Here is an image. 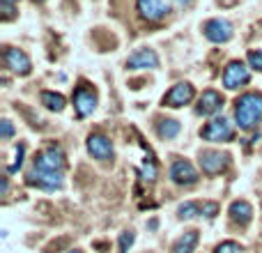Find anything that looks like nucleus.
<instances>
[{
    "mask_svg": "<svg viewBox=\"0 0 262 253\" xmlns=\"http://www.w3.org/2000/svg\"><path fill=\"white\" fill-rule=\"evenodd\" d=\"M235 118L239 129L251 131L262 122V95L260 92H246L237 99Z\"/></svg>",
    "mask_w": 262,
    "mask_h": 253,
    "instance_id": "obj_1",
    "label": "nucleus"
},
{
    "mask_svg": "<svg viewBox=\"0 0 262 253\" xmlns=\"http://www.w3.org/2000/svg\"><path fill=\"white\" fill-rule=\"evenodd\" d=\"M35 168H39V171H53V173H60L64 168V154L60 147H55V145H51V147H46L44 152L37 154L35 159Z\"/></svg>",
    "mask_w": 262,
    "mask_h": 253,
    "instance_id": "obj_2",
    "label": "nucleus"
},
{
    "mask_svg": "<svg viewBox=\"0 0 262 253\" xmlns=\"http://www.w3.org/2000/svg\"><path fill=\"white\" fill-rule=\"evenodd\" d=\"M251 81V72L249 67H246L244 62H230L226 67V74H223V86L228 88V90H237V88L246 86V83Z\"/></svg>",
    "mask_w": 262,
    "mask_h": 253,
    "instance_id": "obj_3",
    "label": "nucleus"
},
{
    "mask_svg": "<svg viewBox=\"0 0 262 253\" xmlns=\"http://www.w3.org/2000/svg\"><path fill=\"white\" fill-rule=\"evenodd\" d=\"M74 106H76L78 118H88L97 109V92L88 86H81L74 95Z\"/></svg>",
    "mask_w": 262,
    "mask_h": 253,
    "instance_id": "obj_4",
    "label": "nucleus"
},
{
    "mask_svg": "<svg viewBox=\"0 0 262 253\" xmlns=\"http://www.w3.org/2000/svg\"><path fill=\"white\" fill-rule=\"evenodd\" d=\"M228 163H230V154H226V152L207 150V152L200 154V166H203V171L209 173V175H216V173L226 171Z\"/></svg>",
    "mask_w": 262,
    "mask_h": 253,
    "instance_id": "obj_5",
    "label": "nucleus"
},
{
    "mask_svg": "<svg viewBox=\"0 0 262 253\" xmlns=\"http://www.w3.org/2000/svg\"><path fill=\"white\" fill-rule=\"evenodd\" d=\"M191 99H193V86H191V83H177V86L163 97V106L180 109V106L189 104Z\"/></svg>",
    "mask_w": 262,
    "mask_h": 253,
    "instance_id": "obj_6",
    "label": "nucleus"
},
{
    "mask_svg": "<svg viewBox=\"0 0 262 253\" xmlns=\"http://www.w3.org/2000/svg\"><path fill=\"white\" fill-rule=\"evenodd\" d=\"M205 35H207L209 41L223 44V41L232 39V26L226 18H212V21H207V26H205Z\"/></svg>",
    "mask_w": 262,
    "mask_h": 253,
    "instance_id": "obj_7",
    "label": "nucleus"
},
{
    "mask_svg": "<svg viewBox=\"0 0 262 253\" xmlns=\"http://www.w3.org/2000/svg\"><path fill=\"white\" fill-rule=\"evenodd\" d=\"M140 16L147 18V21H161L168 14V3L166 0H138L136 3Z\"/></svg>",
    "mask_w": 262,
    "mask_h": 253,
    "instance_id": "obj_8",
    "label": "nucleus"
},
{
    "mask_svg": "<svg viewBox=\"0 0 262 253\" xmlns=\"http://www.w3.org/2000/svg\"><path fill=\"white\" fill-rule=\"evenodd\" d=\"M203 138L214 140V143H216V140H230L232 138V126L226 118H216L203 129Z\"/></svg>",
    "mask_w": 262,
    "mask_h": 253,
    "instance_id": "obj_9",
    "label": "nucleus"
},
{
    "mask_svg": "<svg viewBox=\"0 0 262 253\" xmlns=\"http://www.w3.org/2000/svg\"><path fill=\"white\" fill-rule=\"evenodd\" d=\"M28 182L41 186V189H60V186H62V173L39 171V168H35V171L28 175Z\"/></svg>",
    "mask_w": 262,
    "mask_h": 253,
    "instance_id": "obj_10",
    "label": "nucleus"
},
{
    "mask_svg": "<svg viewBox=\"0 0 262 253\" xmlns=\"http://www.w3.org/2000/svg\"><path fill=\"white\" fill-rule=\"evenodd\" d=\"M88 150H90V154L95 159H99V161H108V159L113 157V145L101 134H92L90 138H88Z\"/></svg>",
    "mask_w": 262,
    "mask_h": 253,
    "instance_id": "obj_11",
    "label": "nucleus"
},
{
    "mask_svg": "<svg viewBox=\"0 0 262 253\" xmlns=\"http://www.w3.org/2000/svg\"><path fill=\"white\" fill-rule=\"evenodd\" d=\"M5 62H7V67L12 69L14 74H21V76L30 74V69H32L30 58H28L23 51H18V49H7L5 51Z\"/></svg>",
    "mask_w": 262,
    "mask_h": 253,
    "instance_id": "obj_12",
    "label": "nucleus"
},
{
    "mask_svg": "<svg viewBox=\"0 0 262 253\" xmlns=\"http://www.w3.org/2000/svg\"><path fill=\"white\" fill-rule=\"evenodd\" d=\"M170 177H172V182H177V184H195V182H198V173H195L193 163L184 161V159L172 163Z\"/></svg>",
    "mask_w": 262,
    "mask_h": 253,
    "instance_id": "obj_13",
    "label": "nucleus"
},
{
    "mask_svg": "<svg viewBox=\"0 0 262 253\" xmlns=\"http://www.w3.org/2000/svg\"><path fill=\"white\" fill-rule=\"evenodd\" d=\"M127 67L129 69H154V67H159V58L152 49H140L127 60Z\"/></svg>",
    "mask_w": 262,
    "mask_h": 253,
    "instance_id": "obj_14",
    "label": "nucleus"
},
{
    "mask_svg": "<svg viewBox=\"0 0 262 253\" xmlns=\"http://www.w3.org/2000/svg\"><path fill=\"white\" fill-rule=\"evenodd\" d=\"M221 106H223V97L219 95L216 90H207V92H203V97H200V101H198V113L214 115L216 111H221Z\"/></svg>",
    "mask_w": 262,
    "mask_h": 253,
    "instance_id": "obj_15",
    "label": "nucleus"
},
{
    "mask_svg": "<svg viewBox=\"0 0 262 253\" xmlns=\"http://www.w3.org/2000/svg\"><path fill=\"white\" fill-rule=\"evenodd\" d=\"M230 217H232V221L246 226V223L253 219V207H251L246 200H235V203L230 205Z\"/></svg>",
    "mask_w": 262,
    "mask_h": 253,
    "instance_id": "obj_16",
    "label": "nucleus"
},
{
    "mask_svg": "<svg viewBox=\"0 0 262 253\" xmlns=\"http://www.w3.org/2000/svg\"><path fill=\"white\" fill-rule=\"evenodd\" d=\"M195 244H198V230H189L175 242L172 253H193Z\"/></svg>",
    "mask_w": 262,
    "mask_h": 253,
    "instance_id": "obj_17",
    "label": "nucleus"
},
{
    "mask_svg": "<svg viewBox=\"0 0 262 253\" xmlns=\"http://www.w3.org/2000/svg\"><path fill=\"white\" fill-rule=\"evenodd\" d=\"M41 104L46 106L49 111H55V113H60V111L64 109V97L58 95V92H41Z\"/></svg>",
    "mask_w": 262,
    "mask_h": 253,
    "instance_id": "obj_18",
    "label": "nucleus"
},
{
    "mask_svg": "<svg viewBox=\"0 0 262 253\" xmlns=\"http://www.w3.org/2000/svg\"><path fill=\"white\" fill-rule=\"evenodd\" d=\"M177 134H180V122H177V120H161V122H159V136H161V138L170 140V138H175Z\"/></svg>",
    "mask_w": 262,
    "mask_h": 253,
    "instance_id": "obj_19",
    "label": "nucleus"
},
{
    "mask_svg": "<svg viewBox=\"0 0 262 253\" xmlns=\"http://www.w3.org/2000/svg\"><path fill=\"white\" fill-rule=\"evenodd\" d=\"M177 214H180V219H193V217H198V214H203V205L189 200V203L177 207Z\"/></svg>",
    "mask_w": 262,
    "mask_h": 253,
    "instance_id": "obj_20",
    "label": "nucleus"
},
{
    "mask_svg": "<svg viewBox=\"0 0 262 253\" xmlns=\"http://www.w3.org/2000/svg\"><path fill=\"white\" fill-rule=\"evenodd\" d=\"M140 177H143L145 182H154V177H157V166H154V161L143 163V168H140Z\"/></svg>",
    "mask_w": 262,
    "mask_h": 253,
    "instance_id": "obj_21",
    "label": "nucleus"
},
{
    "mask_svg": "<svg viewBox=\"0 0 262 253\" xmlns=\"http://www.w3.org/2000/svg\"><path fill=\"white\" fill-rule=\"evenodd\" d=\"M23 154H26V147H23V145H18L16 152H14V159H16V161L9 163V173H16L18 168H21V163H23Z\"/></svg>",
    "mask_w": 262,
    "mask_h": 253,
    "instance_id": "obj_22",
    "label": "nucleus"
},
{
    "mask_svg": "<svg viewBox=\"0 0 262 253\" xmlns=\"http://www.w3.org/2000/svg\"><path fill=\"white\" fill-rule=\"evenodd\" d=\"M214 253H242V246L237 242H223V244L216 246Z\"/></svg>",
    "mask_w": 262,
    "mask_h": 253,
    "instance_id": "obj_23",
    "label": "nucleus"
},
{
    "mask_svg": "<svg viewBox=\"0 0 262 253\" xmlns=\"http://www.w3.org/2000/svg\"><path fill=\"white\" fill-rule=\"evenodd\" d=\"M134 240H136V235L134 233H122V235H120V253H127V249L131 244H134Z\"/></svg>",
    "mask_w": 262,
    "mask_h": 253,
    "instance_id": "obj_24",
    "label": "nucleus"
},
{
    "mask_svg": "<svg viewBox=\"0 0 262 253\" xmlns=\"http://www.w3.org/2000/svg\"><path fill=\"white\" fill-rule=\"evenodd\" d=\"M12 136H14L12 122H9V120H3V122H0V138H3V140H9Z\"/></svg>",
    "mask_w": 262,
    "mask_h": 253,
    "instance_id": "obj_25",
    "label": "nucleus"
},
{
    "mask_svg": "<svg viewBox=\"0 0 262 253\" xmlns=\"http://www.w3.org/2000/svg\"><path fill=\"white\" fill-rule=\"evenodd\" d=\"M249 62H251V67H255V69H260L262 72V51H251Z\"/></svg>",
    "mask_w": 262,
    "mask_h": 253,
    "instance_id": "obj_26",
    "label": "nucleus"
},
{
    "mask_svg": "<svg viewBox=\"0 0 262 253\" xmlns=\"http://www.w3.org/2000/svg\"><path fill=\"white\" fill-rule=\"evenodd\" d=\"M216 212H219V205H216V203H212V200H209V203H203V214H205L207 219L216 217Z\"/></svg>",
    "mask_w": 262,
    "mask_h": 253,
    "instance_id": "obj_27",
    "label": "nucleus"
},
{
    "mask_svg": "<svg viewBox=\"0 0 262 253\" xmlns=\"http://www.w3.org/2000/svg\"><path fill=\"white\" fill-rule=\"evenodd\" d=\"M3 12H5V14H3V18H5V21H9V18L14 16V9L9 7V5H5V3H3Z\"/></svg>",
    "mask_w": 262,
    "mask_h": 253,
    "instance_id": "obj_28",
    "label": "nucleus"
},
{
    "mask_svg": "<svg viewBox=\"0 0 262 253\" xmlns=\"http://www.w3.org/2000/svg\"><path fill=\"white\" fill-rule=\"evenodd\" d=\"M175 3H177V5H182V7H184V5H191V3H193V0H175Z\"/></svg>",
    "mask_w": 262,
    "mask_h": 253,
    "instance_id": "obj_29",
    "label": "nucleus"
},
{
    "mask_svg": "<svg viewBox=\"0 0 262 253\" xmlns=\"http://www.w3.org/2000/svg\"><path fill=\"white\" fill-rule=\"evenodd\" d=\"M3 3L5 5H12V3H16V0H3Z\"/></svg>",
    "mask_w": 262,
    "mask_h": 253,
    "instance_id": "obj_30",
    "label": "nucleus"
},
{
    "mask_svg": "<svg viewBox=\"0 0 262 253\" xmlns=\"http://www.w3.org/2000/svg\"><path fill=\"white\" fill-rule=\"evenodd\" d=\"M35 3H44V0H35Z\"/></svg>",
    "mask_w": 262,
    "mask_h": 253,
    "instance_id": "obj_31",
    "label": "nucleus"
},
{
    "mask_svg": "<svg viewBox=\"0 0 262 253\" xmlns=\"http://www.w3.org/2000/svg\"><path fill=\"white\" fill-rule=\"evenodd\" d=\"M69 253H78V251H69Z\"/></svg>",
    "mask_w": 262,
    "mask_h": 253,
    "instance_id": "obj_32",
    "label": "nucleus"
}]
</instances>
